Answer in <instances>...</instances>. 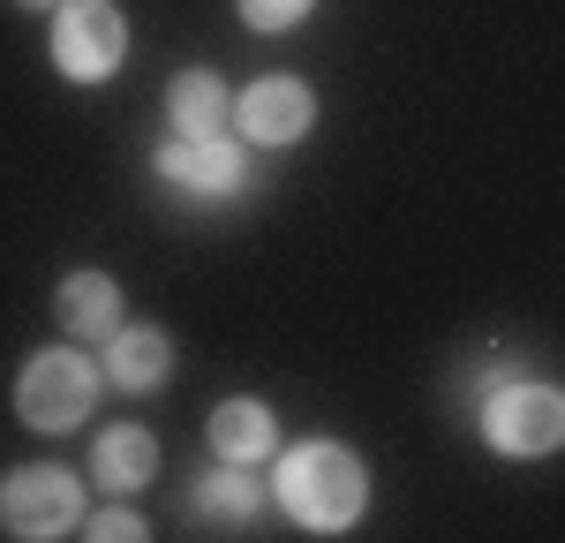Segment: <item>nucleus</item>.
<instances>
[{"label": "nucleus", "mask_w": 565, "mask_h": 543, "mask_svg": "<svg viewBox=\"0 0 565 543\" xmlns=\"http://www.w3.org/2000/svg\"><path fill=\"white\" fill-rule=\"evenodd\" d=\"M279 505L302 521L309 536H340L370 505V468L348 446H332V438H309V446H295L279 460Z\"/></svg>", "instance_id": "obj_1"}, {"label": "nucleus", "mask_w": 565, "mask_h": 543, "mask_svg": "<svg viewBox=\"0 0 565 543\" xmlns=\"http://www.w3.org/2000/svg\"><path fill=\"white\" fill-rule=\"evenodd\" d=\"M482 438L513 460H543V453L565 446V393L543 385V377H498L490 401H482Z\"/></svg>", "instance_id": "obj_2"}, {"label": "nucleus", "mask_w": 565, "mask_h": 543, "mask_svg": "<svg viewBox=\"0 0 565 543\" xmlns=\"http://www.w3.org/2000/svg\"><path fill=\"white\" fill-rule=\"evenodd\" d=\"M98 401V362L76 355V348H45V355L23 362V377H15V415L45 430V438H61V430H76Z\"/></svg>", "instance_id": "obj_3"}, {"label": "nucleus", "mask_w": 565, "mask_h": 543, "mask_svg": "<svg viewBox=\"0 0 565 543\" xmlns=\"http://www.w3.org/2000/svg\"><path fill=\"white\" fill-rule=\"evenodd\" d=\"M129 61V23L114 0H61L53 15V68L68 84H106Z\"/></svg>", "instance_id": "obj_4"}, {"label": "nucleus", "mask_w": 565, "mask_h": 543, "mask_svg": "<svg viewBox=\"0 0 565 543\" xmlns=\"http://www.w3.org/2000/svg\"><path fill=\"white\" fill-rule=\"evenodd\" d=\"M0 529L23 543L84 529V483L68 468H15V476H0Z\"/></svg>", "instance_id": "obj_5"}, {"label": "nucleus", "mask_w": 565, "mask_h": 543, "mask_svg": "<svg viewBox=\"0 0 565 543\" xmlns=\"http://www.w3.org/2000/svg\"><path fill=\"white\" fill-rule=\"evenodd\" d=\"M309 121H317V91L302 76H257V84L234 98V129L264 143V151H287V143H302Z\"/></svg>", "instance_id": "obj_6"}, {"label": "nucleus", "mask_w": 565, "mask_h": 543, "mask_svg": "<svg viewBox=\"0 0 565 543\" xmlns=\"http://www.w3.org/2000/svg\"><path fill=\"white\" fill-rule=\"evenodd\" d=\"M159 181L181 189V196H196V204H218V196H234L249 181V159H242L234 136H174L159 151Z\"/></svg>", "instance_id": "obj_7"}, {"label": "nucleus", "mask_w": 565, "mask_h": 543, "mask_svg": "<svg viewBox=\"0 0 565 543\" xmlns=\"http://www.w3.org/2000/svg\"><path fill=\"white\" fill-rule=\"evenodd\" d=\"M53 317H61V332H76V340H114L121 332V287L106 279V272H68L61 279V295H53Z\"/></svg>", "instance_id": "obj_8"}, {"label": "nucleus", "mask_w": 565, "mask_h": 543, "mask_svg": "<svg viewBox=\"0 0 565 543\" xmlns=\"http://www.w3.org/2000/svg\"><path fill=\"white\" fill-rule=\"evenodd\" d=\"M106 377H114L121 393H159V385L174 377V340H167L159 324H121V332L106 340Z\"/></svg>", "instance_id": "obj_9"}, {"label": "nucleus", "mask_w": 565, "mask_h": 543, "mask_svg": "<svg viewBox=\"0 0 565 543\" xmlns=\"http://www.w3.org/2000/svg\"><path fill=\"white\" fill-rule=\"evenodd\" d=\"M189 513L196 521H226V529H242V521H257L264 513V491H257V468H242V460H212L196 483H189Z\"/></svg>", "instance_id": "obj_10"}, {"label": "nucleus", "mask_w": 565, "mask_h": 543, "mask_svg": "<svg viewBox=\"0 0 565 543\" xmlns=\"http://www.w3.org/2000/svg\"><path fill=\"white\" fill-rule=\"evenodd\" d=\"M90 476H98L106 491H143V483L159 476V438H151L143 423H106L98 446H90Z\"/></svg>", "instance_id": "obj_11"}, {"label": "nucleus", "mask_w": 565, "mask_h": 543, "mask_svg": "<svg viewBox=\"0 0 565 543\" xmlns=\"http://www.w3.org/2000/svg\"><path fill=\"white\" fill-rule=\"evenodd\" d=\"M212 460H242V468H257L279 453V423H271V407L264 401H218L212 407Z\"/></svg>", "instance_id": "obj_12"}, {"label": "nucleus", "mask_w": 565, "mask_h": 543, "mask_svg": "<svg viewBox=\"0 0 565 543\" xmlns=\"http://www.w3.org/2000/svg\"><path fill=\"white\" fill-rule=\"evenodd\" d=\"M167 114H174V136H226V84L212 68H181L167 91Z\"/></svg>", "instance_id": "obj_13"}, {"label": "nucleus", "mask_w": 565, "mask_h": 543, "mask_svg": "<svg viewBox=\"0 0 565 543\" xmlns=\"http://www.w3.org/2000/svg\"><path fill=\"white\" fill-rule=\"evenodd\" d=\"M309 8H317V0H242V23H249V31H295Z\"/></svg>", "instance_id": "obj_14"}, {"label": "nucleus", "mask_w": 565, "mask_h": 543, "mask_svg": "<svg viewBox=\"0 0 565 543\" xmlns=\"http://www.w3.org/2000/svg\"><path fill=\"white\" fill-rule=\"evenodd\" d=\"M84 536H98V543H106V536H114V543H143L151 529H143V513H129V505H106V513H90V521H84Z\"/></svg>", "instance_id": "obj_15"}, {"label": "nucleus", "mask_w": 565, "mask_h": 543, "mask_svg": "<svg viewBox=\"0 0 565 543\" xmlns=\"http://www.w3.org/2000/svg\"><path fill=\"white\" fill-rule=\"evenodd\" d=\"M23 8H61V0H23Z\"/></svg>", "instance_id": "obj_16"}]
</instances>
